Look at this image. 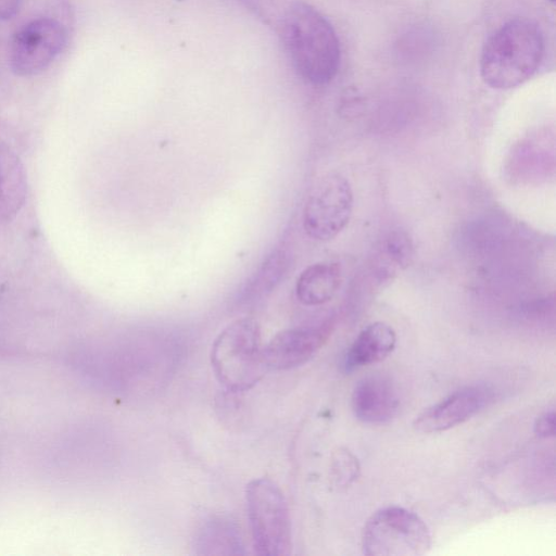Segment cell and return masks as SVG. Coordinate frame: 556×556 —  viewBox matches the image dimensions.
<instances>
[{"label": "cell", "instance_id": "obj_12", "mask_svg": "<svg viewBox=\"0 0 556 556\" xmlns=\"http://www.w3.org/2000/svg\"><path fill=\"white\" fill-rule=\"evenodd\" d=\"M396 334L393 328L376 321L365 327L351 345L344 361L348 370L378 363L384 359L394 349Z\"/></svg>", "mask_w": 556, "mask_h": 556}, {"label": "cell", "instance_id": "obj_10", "mask_svg": "<svg viewBox=\"0 0 556 556\" xmlns=\"http://www.w3.org/2000/svg\"><path fill=\"white\" fill-rule=\"evenodd\" d=\"M351 402L355 417L366 424L388 422L400 408V399L393 382L377 374L358 381Z\"/></svg>", "mask_w": 556, "mask_h": 556}, {"label": "cell", "instance_id": "obj_9", "mask_svg": "<svg viewBox=\"0 0 556 556\" xmlns=\"http://www.w3.org/2000/svg\"><path fill=\"white\" fill-rule=\"evenodd\" d=\"M492 391L483 386H471L455 391L441 402L425 409L415 420L419 432L448 430L471 418L492 400Z\"/></svg>", "mask_w": 556, "mask_h": 556}, {"label": "cell", "instance_id": "obj_17", "mask_svg": "<svg viewBox=\"0 0 556 556\" xmlns=\"http://www.w3.org/2000/svg\"><path fill=\"white\" fill-rule=\"evenodd\" d=\"M534 431L539 437L548 438L555 434V413L546 412L541 415L534 426Z\"/></svg>", "mask_w": 556, "mask_h": 556}, {"label": "cell", "instance_id": "obj_13", "mask_svg": "<svg viewBox=\"0 0 556 556\" xmlns=\"http://www.w3.org/2000/svg\"><path fill=\"white\" fill-rule=\"evenodd\" d=\"M341 285V269L337 263L318 262L307 266L298 277L295 294L306 306L329 302Z\"/></svg>", "mask_w": 556, "mask_h": 556}, {"label": "cell", "instance_id": "obj_2", "mask_svg": "<svg viewBox=\"0 0 556 556\" xmlns=\"http://www.w3.org/2000/svg\"><path fill=\"white\" fill-rule=\"evenodd\" d=\"M544 54L543 34L533 21L511 18L486 40L480 59L483 81L494 89H509L528 80Z\"/></svg>", "mask_w": 556, "mask_h": 556}, {"label": "cell", "instance_id": "obj_6", "mask_svg": "<svg viewBox=\"0 0 556 556\" xmlns=\"http://www.w3.org/2000/svg\"><path fill=\"white\" fill-rule=\"evenodd\" d=\"M353 210L349 180L337 173L321 177L312 189L304 210L303 228L317 241H329L348 225Z\"/></svg>", "mask_w": 556, "mask_h": 556}, {"label": "cell", "instance_id": "obj_1", "mask_svg": "<svg viewBox=\"0 0 556 556\" xmlns=\"http://www.w3.org/2000/svg\"><path fill=\"white\" fill-rule=\"evenodd\" d=\"M285 51L294 71L312 85L331 81L340 65V45L329 21L311 4L296 1L279 25Z\"/></svg>", "mask_w": 556, "mask_h": 556}, {"label": "cell", "instance_id": "obj_8", "mask_svg": "<svg viewBox=\"0 0 556 556\" xmlns=\"http://www.w3.org/2000/svg\"><path fill=\"white\" fill-rule=\"evenodd\" d=\"M331 331L330 324L298 327L278 332L262 348L267 370H286L305 364L324 345Z\"/></svg>", "mask_w": 556, "mask_h": 556}, {"label": "cell", "instance_id": "obj_14", "mask_svg": "<svg viewBox=\"0 0 556 556\" xmlns=\"http://www.w3.org/2000/svg\"><path fill=\"white\" fill-rule=\"evenodd\" d=\"M237 529L229 522L226 521H211L207 528L204 529L202 538H201V547L202 548H219L227 547L230 548L231 554L233 551L231 548H236L238 553H241L239 548L240 538L236 534Z\"/></svg>", "mask_w": 556, "mask_h": 556}, {"label": "cell", "instance_id": "obj_5", "mask_svg": "<svg viewBox=\"0 0 556 556\" xmlns=\"http://www.w3.org/2000/svg\"><path fill=\"white\" fill-rule=\"evenodd\" d=\"M431 546V534L415 513L399 506L376 511L362 533V549L368 556H420Z\"/></svg>", "mask_w": 556, "mask_h": 556}, {"label": "cell", "instance_id": "obj_4", "mask_svg": "<svg viewBox=\"0 0 556 556\" xmlns=\"http://www.w3.org/2000/svg\"><path fill=\"white\" fill-rule=\"evenodd\" d=\"M245 498L255 552L263 556L289 555L291 522L280 488L268 478L255 479L247 485Z\"/></svg>", "mask_w": 556, "mask_h": 556}, {"label": "cell", "instance_id": "obj_11", "mask_svg": "<svg viewBox=\"0 0 556 556\" xmlns=\"http://www.w3.org/2000/svg\"><path fill=\"white\" fill-rule=\"evenodd\" d=\"M27 191L24 165L17 154L0 141V219H11L22 208Z\"/></svg>", "mask_w": 556, "mask_h": 556}, {"label": "cell", "instance_id": "obj_16", "mask_svg": "<svg viewBox=\"0 0 556 556\" xmlns=\"http://www.w3.org/2000/svg\"><path fill=\"white\" fill-rule=\"evenodd\" d=\"M387 250L399 265L406 266L412 257V242L406 235L402 232H393L387 242Z\"/></svg>", "mask_w": 556, "mask_h": 556}, {"label": "cell", "instance_id": "obj_15", "mask_svg": "<svg viewBox=\"0 0 556 556\" xmlns=\"http://www.w3.org/2000/svg\"><path fill=\"white\" fill-rule=\"evenodd\" d=\"M287 269V255L283 251L273 252L264 262L260 274L256 276L257 281H253L252 287L260 289L258 293L270 291L278 283L281 276Z\"/></svg>", "mask_w": 556, "mask_h": 556}, {"label": "cell", "instance_id": "obj_3", "mask_svg": "<svg viewBox=\"0 0 556 556\" xmlns=\"http://www.w3.org/2000/svg\"><path fill=\"white\" fill-rule=\"evenodd\" d=\"M211 362L218 381L231 392L245 391L257 383L267 371L257 320L242 317L224 328L212 345Z\"/></svg>", "mask_w": 556, "mask_h": 556}, {"label": "cell", "instance_id": "obj_7", "mask_svg": "<svg viewBox=\"0 0 556 556\" xmlns=\"http://www.w3.org/2000/svg\"><path fill=\"white\" fill-rule=\"evenodd\" d=\"M67 33L63 24L51 17L34 18L13 35L9 48L11 71L28 77L45 72L63 51Z\"/></svg>", "mask_w": 556, "mask_h": 556}, {"label": "cell", "instance_id": "obj_18", "mask_svg": "<svg viewBox=\"0 0 556 556\" xmlns=\"http://www.w3.org/2000/svg\"><path fill=\"white\" fill-rule=\"evenodd\" d=\"M23 0H0V22L11 20L22 7Z\"/></svg>", "mask_w": 556, "mask_h": 556}]
</instances>
